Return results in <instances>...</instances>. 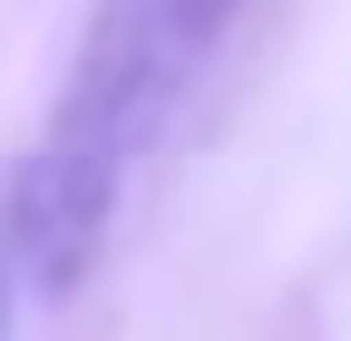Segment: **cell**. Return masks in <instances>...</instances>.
Instances as JSON below:
<instances>
[{
	"label": "cell",
	"mask_w": 351,
	"mask_h": 341,
	"mask_svg": "<svg viewBox=\"0 0 351 341\" xmlns=\"http://www.w3.org/2000/svg\"><path fill=\"white\" fill-rule=\"evenodd\" d=\"M244 0H98L78 29V59L49 98V127L10 176V264L39 292H69L137 195L147 156L166 147L186 88L205 78L215 39Z\"/></svg>",
	"instance_id": "6da1fadb"
}]
</instances>
